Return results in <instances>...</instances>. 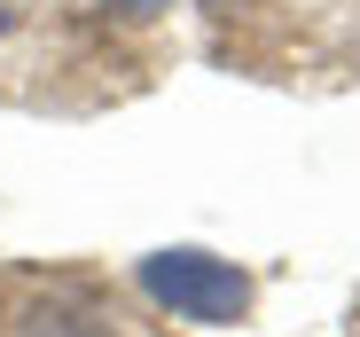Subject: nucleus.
Here are the masks:
<instances>
[{"label":"nucleus","mask_w":360,"mask_h":337,"mask_svg":"<svg viewBox=\"0 0 360 337\" xmlns=\"http://www.w3.org/2000/svg\"><path fill=\"white\" fill-rule=\"evenodd\" d=\"M141 291H149L172 322L219 329V322H243L251 274L235 267V259H212V251H149V259H141Z\"/></svg>","instance_id":"1"},{"label":"nucleus","mask_w":360,"mask_h":337,"mask_svg":"<svg viewBox=\"0 0 360 337\" xmlns=\"http://www.w3.org/2000/svg\"><path fill=\"white\" fill-rule=\"evenodd\" d=\"M16 337H126V322L117 306H94L79 283H47V298L16 314Z\"/></svg>","instance_id":"2"},{"label":"nucleus","mask_w":360,"mask_h":337,"mask_svg":"<svg viewBox=\"0 0 360 337\" xmlns=\"http://www.w3.org/2000/svg\"><path fill=\"white\" fill-rule=\"evenodd\" d=\"M102 8H117V16H157V8H172V0H102Z\"/></svg>","instance_id":"3"},{"label":"nucleus","mask_w":360,"mask_h":337,"mask_svg":"<svg viewBox=\"0 0 360 337\" xmlns=\"http://www.w3.org/2000/svg\"><path fill=\"white\" fill-rule=\"evenodd\" d=\"M0 32H8V8H0Z\"/></svg>","instance_id":"4"}]
</instances>
